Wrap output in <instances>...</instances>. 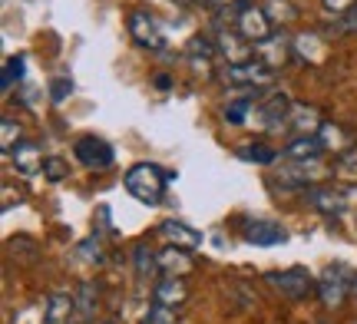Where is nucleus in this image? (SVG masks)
<instances>
[{
    "mask_svg": "<svg viewBox=\"0 0 357 324\" xmlns=\"http://www.w3.org/2000/svg\"><path fill=\"white\" fill-rule=\"evenodd\" d=\"M126 192L142 202V206L155 208L162 202V195H166V185L172 182V172H166L162 166H155V162H136V166L126 172Z\"/></svg>",
    "mask_w": 357,
    "mask_h": 324,
    "instance_id": "nucleus-1",
    "label": "nucleus"
},
{
    "mask_svg": "<svg viewBox=\"0 0 357 324\" xmlns=\"http://www.w3.org/2000/svg\"><path fill=\"white\" fill-rule=\"evenodd\" d=\"M231 17H235V30H238L252 47L265 43V40L275 33V30H271V20H268V10L255 7L252 0H238V3L231 7Z\"/></svg>",
    "mask_w": 357,
    "mask_h": 324,
    "instance_id": "nucleus-2",
    "label": "nucleus"
},
{
    "mask_svg": "<svg viewBox=\"0 0 357 324\" xmlns=\"http://www.w3.org/2000/svg\"><path fill=\"white\" fill-rule=\"evenodd\" d=\"M265 281L275 288V291H281L284 298H291V301H305L307 295L318 288V281L311 278V272H307V268H284V272H268Z\"/></svg>",
    "mask_w": 357,
    "mask_h": 324,
    "instance_id": "nucleus-3",
    "label": "nucleus"
},
{
    "mask_svg": "<svg viewBox=\"0 0 357 324\" xmlns=\"http://www.w3.org/2000/svg\"><path fill=\"white\" fill-rule=\"evenodd\" d=\"M275 79V70H268L265 63L258 60H248V63H235L225 70V83H231L235 90H245L252 96V90H261V86H271Z\"/></svg>",
    "mask_w": 357,
    "mask_h": 324,
    "instance_id": "nucleus-4",
    "label": "nucleus"
},
{
    "mask_svg": "<svg viewBox=\"0 0 357 324\" xmlns=\"http://www.w3.org/2000/svg\"><path fill=\"white\" fill-rule=\"evenodd\" d=\"M351 288H354V278L347 275L344 265H334L328 272L318 278V295L324 301V308H337V304H344L347 295H351Z\"/></svg>",
    "mask_w": 357,
    "mask_h": 324,
    "instance_id": "nucleus-5",
    "label": "nucleus"
},
{
    "mask_svg": "<svg viewBox=\"0 0 357 324\" xmlns=\"http://www.w3.org/2000/svg\"><path fill=\"white\" fill-rule=\"evenodd\" d=\"M129 33H132V40H136L139 47H146V50H162V47H166V33H162L159 20H155L149 10L129 13Z\"/></svg>",
    "mask_w": 357,
    "mask_h": 324,
    "instance_id": "nucleus-6",
    "label": "nucleus"
},
{
    "mask_svg": "<svg viewBox=\"0 0 357 324\" xmlns=\"http://www.w3.org/2000/svg\"><path fill=\"white\" fill-rule=\"evenodd\" d=\"M73 156H77V162H83L86 169H109L113 166V146L106 143V139H96V136H83V139H77V146H73Z\"/></svg>",
    "mask_w": 357,
    "mask_h": 324,
    "instance_id": "nucleus-7",
    "label": "nucleus"
},
{
    "mask_svg": "<svg viewBox=\"0 0 357 324\" xmlns=\"http://www.w3.org/2000/svg\"><path fill=\"white\" fill-rule=\"evenodd\" d=\"M255 116H258V126H261V130H288V119H291V103H288V96L271 93L265 103L255 106Z\"/></svg>",
    "mask_w": 357,
    "mask_h": 324,
    "instance_id": "nucleus-8",
    "label": "nucleus"
},
{
    "mask_svg": "<svg viewBox=\"0 0 357 324\" xmlns=\"http://www.w3.org/2000/svg\"><path fill=\"white\" fill-rule=\"evenodd\" d=\"M245 242L248 245H258V248H268V245H281L284 238H288V232L281 229L278 222H268V219H252V222H245Z\"/></svg>",
    "mask_w": 357,
    "mask_h": 324,
    "instance_id": "nucleus-9",
    "label": "nucleus"
},
{
    "mask_svg": "<svg viewBox=\"0 0 357 324\" xmlns=\"http://www.w3.org/2000/svg\"><path fill=\"white\" fill-rule=\"evenodd\" d=\"M215 47L225 53V56H229V66L248 63V60L255 56V47H252V43H248V40H245L238 30H218Z\"/></svg>",
    "mask_w": 357,
    "mask_h": 324,
    "instance_id": "nucleus-10",
    "label": "nucleus"
},
{
    "mask_svg": "<svg viewBox=\"0 0 357 324\" xmlns=\"http://www.w3.org/2000/svg\"><path fill=\"white\" fill-rule=\"evenodd\" d=\"M159 235L166 238L169 245L185 248V252H192V248L202 245V232H199V229H192L189 222H178V219L162 222V225H159Z\"/></svg>",
    "mask_w": 357,
    "mask_h": 324,
    "instance_id": "nucleus-11",
    "label": "nucleus"
},
{
    "mask_svg": "<svg viewBox=\"0 0 357 324\" xmlns=\"http://www.w3.org/2000/svg\"><path fill=\"white\" fill-rule=\"evenodd\" d=\"M324 176V169L318 166V162H294V166L288 169H281L278 172V179L281 185H291V189H314V182Z\"/></svg>",
    "mask_w": 357,
    "mask_h": 324,
    "instance_id": "nucleus-12",
    "label": "nucleus"
},
{
    "mask_svg": "<svg viewBox=\"0 0 357 324\" xmlns=\"http://www.w3.org/2000/svg\"><path fill=\"white\" fill-rule=\"evenodd\" d=\"M77 318V295L70 291H56L47 298V308H43V324H70Z\"/></svg>",
    "mask_w": 357,
    "mask_h": 324,
    "instance_id": "nucleus-13",
    "label": "nucleus"
},
{
    "mask_svg": "<svg viewBox=\"0 0 357 324\" xmlns=\"http://www.w3.org/2000/svg\"><path fill=\"white\" fill-rule=\"evenodd\" d=\"M288 53H291V43H288V37H284V33H271L265 43H258V47H255L258 63H265L268 70H278V66H284Z\"/></svg>",
    "mask_w": 357,
    "mask_h": 324,
    "instance_id": "nucleus-14",
    "label": "nucleus"
},
{
    "mask_svg": "<svg viewBox=\"0 0 357 324\" xmlns=\"http://www.w3.org/2000/svg\"><path fill=\"white\" fill-rule=\"evenodd\" d=\"M321 153H324L321 136H294L291 143L284 146V159H291V162H318Z\"/></svg>",
    "mask_w": 357,
    "mask_h": 324,
    "instance_id": "nucleus-15",
    "label": "nucleus"
},
{
    "mask_svg": "<svg viewBox=\"0 0 357 324\" xmlns=\"http://www.w3.org/2000/svg\"><path fill=\"white\" fill-rule=\"evenodd\" d=\"M185 298H189L185 278H162L153 291V304H162V308H172V311H176Z\"/></svg>",
    "mask_w": 357,
    "mask_h": 324,
    "instance_id": "nucleus-16",
    "label": "nucleus"
},
{
    "mask_svg": "<svg viewBox=\"0 0 357 324\" xmlns=\"http://www.w3.org/2000/svg\"><path fill=\"white\" fill-rule=\"evenodd\" d=\"M192 272V259L185 248H176L169 245L159 252V275H166V278H182V275Z\"/></svg>",
    "mask_w": 357,
    "mask_h": 324,
    "instance_id": "nucleus-17",
    "label": "nucleus"
},
{
    "mask_svg": "<svg viewBox=\"0 0 357 324\" xmlns=\"http://www.w3.org/2000/svg\"><path fill=\"white\" fill-rule=\"evenodd\" d=\"M10 156H13V169L20 176H37V172H43V162H47L37 143H20Z\"/></svg>",
    "mask_w": 357,
    "mask_h": 324,
    "instance_id": "nucleus-18",
    "label": "nucleus"
},
{
    "mask_svg": "<svg viewBox=\"0 0 357 324\" xmlns=\"http://www.w3.org/2000/svg\"><path fill=\"white\" fill-rule=\"evenodd\" d=\"M305 199L318 208V212H324V215H341L347 208V199L337 192V189H318V185H314V189L305 192Z\"/></svg>",
    "mask_w": 357,
    "mask_h": 324,
    "instance_id": "nucleus-19",
    "label": "nucleus"
},
{
    "mask_svg": "<svg viewBox=\"0 0 357 324\" xmlns=\"http://www.w3.org/2000/svg\"><path fill=\"white\" fill-rule=\"evenodd\" d=\"M294 53L301 60H307V63L321 66L328 60V43H324L321 33H301V37H294Z\"/></svg>",
    "mask_w": 357,
    "mask_h": 324,
    "instance_id": "nucleus-20",
    "label": "nucleus"
},
{
    "mask_svg": "<svg viewBox=\"0 0 357 324\" xmlns=\"http://www.w3.org/2000/svg\"><path fill=\"white\" fill-rule=\"evenodd\" d=\"M288 126L298 130V136H314V130H321V119L314 106H291V119Z\"/></svg>",
    "mask_w": 357,
    "mask_h": 324,
    "instance_id": "nucleus-21",
    "label": "nucleus"
},
{
    "mask_svg": "<svg viewBox=\"0 0 357 324\" xmlns=\"http://www.w3.org/2000/svg\"><path fill=\"white\" fill-rule=\"evenodd\" d=\"M235 156L245 159V162H258V166H271L275 159H278V153L271 149V146L265 143H242L238 149H235Z\"/></svg>",
    "mask_w": 357,
    "mask_h": 324,
    "instance_id": "nucleus-22",
    "label": "nucleus"
},
{
    "mask_svg": "<svg viewBox=\"0 0 357 324\" xmlns=\"http://www.w3.org/2000/svg\"><path fill=\"white\" fill-rule=\"evenodd\" d=\"M96 298H100V291H96L93 281H83V285L77 288V321H89V318H93L96 304H100Z\"/></svg>",
    "mask_w": 357,
    "mask_h": 324,
    "instance_id": "nucleus-23",
    "label": "nucleus"
},
{
    "mask_svg": "<svg viewBox=\"0 0 357 324\" xmlns=\"http://www.w3.org/2000/svg\"><path fill=\"white\" fill-rule=\"evenodd\" d=\"M252 109H255V96H235V100H229V106H225L222 119H225L229 126H242Z\"/></svg>",
    "mask_w": 357,
    "mask_h": 324,
    "instance_id": "nucleus-24",
    "label": "nucleus"
},
{
    "mask_svg": "<svg viewBox=\"0 0 357 324\" xmlns=\"http://www.w3.org/2000/svg\"><path fill=\"white\" fill-rule=\"evenodd\" d=\"M24 70H26L24 56H10V60L3 63V73H0V90L10 93L13 83H20V79H24Z\"/></svg>",
    "mask_w": 357,
    "mask_h": 324,
    "instance_id": "nucleus-25",
    "label": "nucleus"
},
{
    "mask_svg": "<svg viewBox=\"0 0 357 324\" xmlns=\"http://www.w3.org/2000/svg\"><path fill=\"white\" fill-rule=\"evenodd\" d=\"M17 139H20V123H13L10 116L3 119V126H0V146H3V153H13L17 149Z\"/></svg>",
    "mask_w": 357,
    "mask_h": 324,
    "instance_id": "nucleus-26",
    "label": "nucleus"
},
{
    "mask_svg": "<svg viewBox=\"0 0 357 324\" xmlns=\"http://www.w3.org/2000/svg\"><path fill=\"white\" fill-rule=\"evenodd\" d=\"M268 20L271 24H288V20H294V7L288 0H268Z\"/></svg>",
    "mask_w": 357,
    "mask_h": 324,
    "instance_id": "nucleus-27",
    "label": "nucleus"
},
{
    "mask_svg": "<svg viewBox=\"0 0 357 324\" xmlns=\"http://www.w3.org/2000/svg\"><path fill=\"white\" fill-rule=\"evenodd\" d=\"M136 272L139 278H153V272H159V255H149V248H136Z\"/></svg>",
    "mask_w": 357,
    "mask_h": 324,
    "instance_id": "nucleus-28",
    "label": "nucleus"
},
{
    "mask_svg": "<svg viewBox=\"0 0 357 324\" xmlns=\"http://www.w3.org/2000/svg\"><path fill=\"white\" fill-rule=\"evenodd\" d=\"M139 324H178V321H176V311H172V308L153 304L149 311L142 314V321H139Z\"/></svg>",
    "mask_w": 357,
    "mask_h": 324,
    "instance_id": "nucleus-29",
    "label": "nucleus"
},
{
    "mask_svg": "<svg viewBox=\"0 0 357 324\" xmlns=\"http://www.w3.org/2000/svg\"><path fill=\"white\" fill-rule=\"evenodd\" d=\"M43 176L50 182H63L66 179V162L60 156H47V162H43Z\"/></svg>",
    "mask_w": 357,
    "mask_h": 324,
    "instance_id": "nucleus-30",
    "label": "nucleus"
},
{
    "mask_svg": "<svg viewBox=\"0 0 357 324\" xmlns=\"http://www.w3.org/2000/svg\"><path fill=\"white\" fill-rule=\"evenodd\" d=\"M70 93H73V79L70 77H60V79H53L50 83V100L53 103H63Z\"/></svg>",
    "mask_w": 357,
    "mask_h": 324,
    "instance_id": "nucleus-31",
    "label": "nucleus"
},
{
    "mask_svg": "<svg viewBox=\"0 0 357 324\" xmlns=\"http://www.w3.org/2000/svg\"><path fill=\"white\" fill-rule=\"evenodd\" d=\"M324 10L331 17H347L357 10V0H324Z\"/></svg>",
    "mask_w": 357,
    "mask_h": 324,
    "instance_id": "nucleus-32",
    "label": "nucleus"
},
{
    "mask_svg": "<svg viewBox=\"0 0 357 324\" xmlns=\"http://www.w3.org/2000/svg\"><path fill=\"white\" fill-rule=\"evenodd\" d=\"M79 255H83V259H89V261H102L100 242H96V238H86V242L79 245Z\"/></svg>",
    "mask_w": 357,
    "mask_h": 324,
    "instance_id": "nucleus-33",
    "label": "nucleus"
},
{
    "mask_svg": "<svg viewBox=\"0 0 357 324\" xmlns=\"http://www.w3.org/2000/svg\"><path fill=\"white\" fill-rule=\"evenodd\" d=\"M155 86H159V90H169V86H172V79L159 73V77H155Z\"/></svg>",
    "mask_w": 357,
    "mask_h": 324,
    "instance_id": "nucleus-34",
    "label": "nucleus"
},
{
    "mask_svg": "<svg viewBox=\"0 0 357 324\" xmlns=\"http://www.w3.org/2000/svg\"><path fill=\"white\" fill-rule=\"evenodd\" d=\"M176 3H182V7H189V3H195V0H176Z\"/></svg>",
    "mask_w": 357,
    "mask_h": 324,
    "instance_id": "nucleus-35",
    "label": "nucleus"
},
{
    "mask_svg": "<svg viewBox=\"0 0 357 324\" xmlns=\"http://www.w3.org/2000/svg\"><path fill=\"white\" fill-rule=\"evenodd\" d=\"M354 291H357V278H354Z\"/></svg>",
    "mask_w": 357,
    "mask_h": 324,
    "instance_id": "nucleus-36",
    "label": "nucleus"
},
{
    "mask_svg": "<svg viewBox=\"0 0 357 324\" xmlns=\"http://www.w3.org/2000/svg\"><path fill=\"white\" fill-rule=\"evenodd\" d=\"M106 324H116V321H106Z\"/></svg>",
    "mask_w": 357,
    "mask_h": 324,
    "instance_id": "nucleus-37",
    "label": "nucleus"
}]
</instances>
